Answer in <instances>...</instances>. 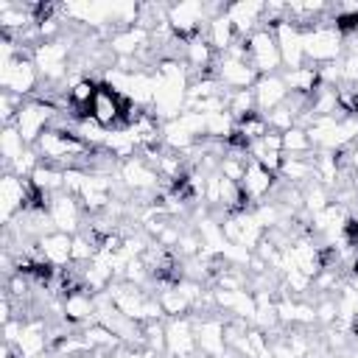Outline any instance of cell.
<instances>
[{"label": "cell", "instance_id": "cell-1", "mask_svg": "<svg viewBox=\"0 0 358 358\" xmlns=\"http://www.w3.org/2000/svg\"><path fill=\"white\" fill-rule=\"evenodd\" d=\"M302 48H305V64L322 67L344 56V34L338 31L336 20L330 22L322 17L313 28L302 31Z\"/></svg>", "mask_w": 358, "mask_h": 358}, {"label": "cell", "instance_id": "cell-2", "mask_svg": "<svg viewBox=\"0 0 358 358\" xmlns=\"http://www.w3.org/2000/svg\"><path fill=\"white\" fill-rule=\"evenodd\" d=\"M67 59H70V42H67L64 36L39 42V45L31 50V62L36 64L39 78L48 81V84L67 81V73H70Z\"/></svg>", "mask_w": 358, "mask_h": 358}, {"label": "cell", "instance_id": "cell-3", "mask_svg": "<svg viewBox=\"0 0 358 358\" xmlns=\"http://www.w3.org/2000/svg\"><path fill=\"white\" fill-rule=\"evenodd\" d=\"M39 70L36 64L31 62L28 53H20L17 59H8V62H0V90L6 92H14L20 98H31L39 87Z\"/></svg>", "mask_w": 358, "mask_h": 358}, {"label": "cell", "instance_id": "cell-4", "mask_svg": "<svg viewBox=\"0 0 358 358\" xmlns=\"http://www.w3.org/2000/svg\"><path fill=\"white\" fill-rule=\"evenodd\" d=\"M56 106L50 101H42V98H28L14 120L17 131L22 134L25 145H36V140L53 126V117H56Z\"/></svg>", "mask_w": 358, "mask_h": 358}, {"label": "cell", "instance_id": "cell-5", "mask_svg": "<svg viewBox=\"0 0 358 358\" xmlns=\"http://www.w3.org/2000/svg\"><path fill=\"white\" fill-rule=\"evenodd\" d=\"M246 50H249V64L255 67L257 76L282 73V56H280V48H277L271 28H257L246 39Z\"/></svg>", "mask_w": 358, "mask_h": 358}, {"label": "cell", "instance_id": "cell-6", "mask_svg": "<svg viewBox=\"0 0 358 358\" xmlns=\"http://www.w3.org/2000/svg\"><path fill=\"white\" fill-rule=\"evenodd\" d=\"M34 201V185L31 179H22V176H14V173H6L3 171V179H0V207H3V224L8 227L20 213H25Z\"/></svg>", "mask_w": 358, "mask_h": 358}, {"label": "cell", "instance_id": "cell-7", "mask_svg": "<svg viewBox=\"0 0 358 358\" xmlns=\"http://www.w3.org/2000/svg\"><path fill=\"white\" fill-rule=\"evenodd\" d=\"M168 25L173 31V36L179 39H190L196 34L204 31L207 25V11L201 0H179L168 6Z\"/></svg>", "mask_w": 358, "mask_h": 358}, {"label": "cell", "instance_id": "cell-8", "mask_svg": "<svg viewBox=\"0 0 358 358\" xmlns=\"http://www.w3.org/2000/svg\"><path fill=\"white\" fill-rule=\"evenodd\" d=\"M48 215H50L56 232L78 235L84 229V207H81L78 196H70L64 190L48 199Z\"/></svg>", "mask_w": 358, "mask_h": 358}, {"label": "cell", "instance_id": "cell-9", "mask_svg": "<svg viewBox=\"0 0 358 358\" xmlns=\"http://www.w3.org/2000/svg\"><path fill=\"white\" fill-rule=\"evenodd\" d=\"M106 48L115 59H143L151 50V31L131 25V28H115L106 36Z\"/></svg>", "mask_w": 358, "mask_h": 358}, {"label": "cell", "instance_id": "cell-10", "mask_svg": "<svg viewBox=\"0 0 358 358\" xmlns=\"http://www.w3.org/2000/svg\"><path fill=\"white\" fill-rule=\"evenodd\" d=\"M115 173H117V179L123 182V187L129 193H157V196L162 193L159 190V173L140 154L126 159V162H120Z\"/></svg>", "mask_w": 358, "mask_h": 358}, {"label": "cell", "instance_id": "cell-11", "mask_svg": "<svg viewBox=\"0 0 358 358\" xmlns=\"http://www.w3.org/2000/svg\"><path fill=\"white\" fill-rule=\"evenodd\" d=\"M165 338H168V355L171 358H196L199 355L196 324L190 316L165 319Z\"/></svg>", "mask_w": 358, "mask_h": 358}, {"label": "cell", "instance_id": "cell-12", "mask_svg": "<svg viewBox=\"0 0 358 358\" xmlns=\"http://www.w3.org/2000/svg\"><path fill=\"white\" fill-rule=\"evenodd\" d=\"M274 39L282 56V70H296L305 64V48H302V28H296L288 17L282 22H277L274 28Z\"/></svg>", "mask_w": 358, "mask_h": 358}, {"label": "cell", "instance_id": "cell-13", "mask_svg": "<svg viewBox=\"0 0 358 358\" xmlns=\"http://www.w3.org/2000/svg\"><path fill=\"white\" fill-rule=\"evenodd\" d=\"M213 76L227 87V90H252L257 81V73L249 62L243 59H232V56H218Z\"/></svg>", "mask_w": 358, "mask_h": 358}, {"label": "cell", "instance_id": "cell-14", "mask_svg": "<svg viewBox=\"0 0 358 358\" xmlns=\"http://www.w3.org/2000/svg\"><path fill=\"white\" fill-rule=\"evenodd\" d=\"M193 324H196L199 352L204 358H224V352H227V322H221L218 316H204Z\"/></svg>", "mask_w": 358, "mask_h": 358}, {"label": "cell", "instance_id": "cell-15", "mask_svg": "<svg viewBox=\"0 0 358 358\" xmlns=\"http://www.w3.org/2000/svg\"><path fill=\"white\" fill-rule=\"evenodd\" d=\"M263 14H266V3H260V0H241V3L227 6V17H229L238 39H249L257 28H263Z\"/></svg>", "mask_w": 358, "mask_h": 358}, {"label": "cell", "instance_id": "cell-16", "mask_svg": "<svg viewBox=\"0 0 358 358\" xmlns=\"http://www.w3.org/2000/svg\"><path fill=\"white\" fill-rule=\"evenodd\" d=\"M123 109H126V101L120 95H115L109 87L98 84V92H95L92 106H90V115L103 129H117V126H123Z\"/></svg>", "mask_w": 358, "mask_h": 358}, {"label": "cell", "instance_id": "cell-17", "mask_svg": "<svg viewBox=\"0 0 358 358\" xmlns=\"http://www.w3.org/2000/svg\"><path fill=\"white\" fill-rule=\"evenodd\" d=\"M42 263H48L53 271H64V266H73V235L50 232L36 241Z\"/></svg>", "mask_w": 358, "mask_h": 358}, {"label": "cell", "instance_id": "cell-18", "mask_svg": "<svg viewBox=\"0 0 358 358\" xmlns=\"http://www.w3.org/2000/svg\"><path fill=\"white\" fill-rule=\"evenodd\" d=\"M277 187V173L266 171L263 165H257L255 159H249L246 165V173H243V182H241V190L246 196L249 204H260L266 196H271Z\"/></svg>", "mask_w": 358, "mask_h": 358}, {"label": "cell", "instance_id": "cell-19", "mask_svg": "<svg viewBox=\"0 0 358 358\" xmlns=\"http://www.w3.org/2000/svg\"><path fill=\"white\" fill-rule=\"evenodd\" d=\"M20 358H42L50 350V336H48V324L42 319H25V327L14 344Z\"/></svg>", "mask_w": 358, "mask_h": 358}, {"label": "cell", "instance_id": "cell-20", "mask_svg": "<svg viewBox=\"0 0 358 358\" xmlns=\"http://www.w3.org/2000/svg\"><path fill=\"white\" fill-rule=\"evenodd\" d=\"M252 90H255V101H257V112L260 115H268L271 109H277V106H282L288 101V87L282 81V73L257 76Z\"/></svg>", "mask_w": 358, "mask_h": 358}, {"label": "cell", "instance_id": "cell-21", "mask_svg": "<svg viewBox=\"0 0 358 358\" xmlns=\"http://www.w3.org/2000/svg\"><path fill=\"white\" fill-rule=\"evenodd\" d=\"M62 305H64V322L67 324H90L95 322V294H90L87 288H73L62 296Z\"/></svg>", "mask_w": 358, "mask_h": 358}, {"label": "cell", "instance_id": "cell-22", "mask_svg": "<svg viewBox=\"0 0 358 358\" xmlns=\"http://www.w3.org/2000/svg\"><path fill=\"white\" fill-rule=\"evenodd\" d=\"M201 34H204V39L210 42V48H213L218 56H224V53L238 42V34H235V28H232L227 11H224L221 17H215V20H210Z\"/></svg>", "mask_w": 358, "mask_h": 358}, {"label": "cell", "instance_id": "cell-23", "mask_svg": "<svg viewBox=\"0 0 358 358\" xmlns=\"http://www.w3.org/2000/svg\"><path fill=\"white\" fill-rule=\"evenodd\" d=\"M313 157H282L277 179H282L285 185L305 187L308 182H313Z\"/></svg>", "mask_w": 358, "mask_h": 358}, {"label": "cell", "instance_id": "cell-24", "mask_svg": "<svg viewBox=\"0 0 358 358\" xmlns=\"http://www.w3.org/2000/svg\"><path fill=\"white\" fill-rule=\"evenodd\" d=\"M81 338L87 341V347H90L92 355H95V352H115V350H123V347H126V344H123L109 327H103L101 322L84 324V327H81Z\"/></svg>", "mask_w": 358, "mask_h": 358}, {"label": "cell", "instance_id": "cell-25", "mask_svg": "<svg viewBox=\"0 0 358 358\" xmlns=\"http://www.w3.org/2000/svg\"><path fill=\"white\" fill-rule=\"evenodd\" d=\"M162 310H165V319H176V316H190L196 308L193 302L176 288V282H159V294H157Z\"/></svg>", "mask_w": 358, "mask_h": 358}, {"label": "cell", "instance_id": "cell-26", "mask_svg": "<svg viewBox=\"0 0 358 358\" xmlns=\"http://www.w3.org/2000/svg\"><path fill=\"white\" fill-rule=\"evenodd\" d=\"M282 81L288 87V92L294 95H313V90L319 87V70L310 64H302L296 70H282Z\"/></svg>", "mask_w": 358, "mask_h": 358}, {"label": "cell", "instance_id": "cell-27", "mask_svg": "<svg viewBox=\"0 0 358 358\" xmlns=\"http://www.w3.org/2000/svg\"><path fill=\"white\" fill-rule=\"evenodd\" d=\"M159 140H162V148H168V151H173V154H187L199 140L179 123V120H168V123H162V134H159Z\"/></svg>", "mask_w": 358, "mask_h": 358}, {"label": "cell", "instance_id": "cell-28", "mask_svg": "<svg viewBox=\"0 0 358 358\" xmlns=\"http://www.w3.org/2000/svg\"><path fill=\"white\" fill-rule=\"evenodd\" d=\"M313 115H347L338 103V87H327V84H319L310 95V106H308Z\"/></svg>", "mask_w": 358, "mask_h": 358}, {"label": "cell", "instance_id": "cell-29", "mask_svg": "<svg viewBox=\"0 0 358 358\" xmlns=\"http://www.w3.org/2000/svg\"><path fill=\"white\" fill-rule=\"evenodd\" d=\"M227 112L235 117V123L249 117V115H260L257 101H255V90H229L227 92Z\"/></svg>", "mask_w": 358, "mask_h": 358}, {"label": "cell", "instance_id": "cell-30", "mask_svg": "<svg viewBox=\"0 0 358 358\" xmlns=\"http://www.w3.org/2000/svg\"><path fill=\"white\" fill-rule=\"evenodd\" d=\"M207 117V137L210 140H218V143H229L238 131V123L235 117L224 109V112H213V115H204Z\"/></svg>", "mask_w": 358, "mask_h": 358}, {"label": "cell", "instance_id": "cell-31", "mask_svg": "<svg viewBox=\"0 0 358 358\" xmlns=\"http://www.w3.org/2000/svg\"><path fill=\"white\" fill-rule=\"evenodd\" d=\"M25 140H22V134L17 131V126H3V131H0V154H3V168H8L17 157H22L25 154Z\"/></svg>", "mask_w": 358, "mask_h": 358}, {"label": "cell", "instance_id": "cell-32", "mask_svg": "<svg viewBox=\"0 0 358 358\" xmlns=\"http://www.w3.org/2000/svg\"><path fill=\"white\" fill-rule=\"evenodd\" d=\"M327 204H333V201H330V187H324V185L316 182V179L302 187V210H305L308 215L322 213Z\"/></svg>", "mask_w": 358, "mask_h": 358}, {"label": "cell", "instance_id": "cell-33", "mask_svg": "<svg viewBox=\"0 0 358 358\" xmlns=\"http://www.w3.org/2000/svg\"><path fill=\"white\" fill-rule=\"evenodd\" d=\"M282 154H285V157H310V154H313V143H310L308 131L299 129V126L288 129V131L282 134Z\"/></svg>", "mask_w": 358, "mask_h": 358}, {"label": "cell", "instance_id": "cell-34", "mask_svg": "<svg viewBox=\"0 0 358 358\" xmlns=\"http://www.w3.org/2000/svg\"><path fill=\"white\" fill-rule=\"evenodd\" d=\"M268 131V123H266V117L263 115H249V117H243V120H238V137L249 145V143H255V140H260L263 134Z\"/></svg>", "mask_w": 358, "mask_h": 358}, {"label": "cell", "instance_id": "cell-35", "mask_svg": "<svg viewBox=\"0 0 358 358\" xmlns=\"http://www.w3.org/2000/svg\"><path fill=\"white\" fill-rule=\"evenodd\" d=\"M263 117H266L268 129H271V131H277V134H285L288 129H294V126H296V112H294L288 103H282V106L271 109V112H268V115H263Z\"/></svg>", "mask_w": 358, "mask_h": 358}, {"label": "cell", "instance_id": "cell-36", "mask_svg": "<svg viewBox=\"0 0 358 358\" xmlns=\"http://www.w3.org/2000/svg\"><path fill=\"white\" fill-rule=\"evenodd\" d=\"M22 103H25V98L0 90V120H3V126H14V120H17L20 109H22Z\"/></svg>", "mask_w": 358, "mask_h": 358}, {"label": "cell", "instance_id": "cell-37", "mask_svg": "<svg viewBox=\"0 0 358 358\" xmlns=\"http://www.w3.org/2000/svg\"><path fill=\"white\" fill-rule=\"evenodd\" d=\"M176 120H179V123H182V126H185V129H187V131H190L196 140H204V137H207V117H204L201 112L185 109V112H182Z\"/></svg>", "mask_w": 358, "mask_h": 358}, {"label": "cell", "instance_id": "cell-38", "mask_svg": "<svg viewBox=\"0 0 358 358\" xmlns=\"http://www.w3.org/2000/svg\"><path fill=\"white\" fill-rule=\"evenodd\" d=\"M338 322V308H336V296H324L316 302V324H336Z\"/></svg>", "mask_w": 358, "mask_h": 358}, {"label": "cell", "instance_id": "cell-39", "mask_svg": "<svg viewBox=\"0 0 358 358\" xmlns=\"http://www.w3.org/2000/svg\"><path fill=\"white\" fill-rule=\"evenodd\" d=\"M296 324H299V327L316 324V305H313V302L296 299Z\"/></svg>", "mask_w": 358, "mask_h": 358}, {"label": "cell", "instance_id": "cell-40", "mask_svg": "<svg viewBox=\"0 0 358 358\" xmlns=\"http://www.w3.org/2000/svg\"><path fill=\"white\" fill-rule=\"evenodd\" d=\"M285 344L291 347V352L296 355V358H308V350H310V341L302 336V333H291L288 338H285Z\"/></svg>", "mask_w": 358, "mask_h": 358}, {"label": "cell", "instance_id": "cell-41", "mask_svg": "<svg viewBox=\"0 0 358 358\" xmlns=\"http://www.w3.org/2000/svg\"><path fill=\"white\" fill-rule=\"evenodd\" d=\"M344 159H347L350 171H352V173H358V145H352V148L344 154Z\"/></svg>", "mask_w": 358, "mask_h": 358}, {"label": "cell", "instance_id": "cell-42", "mask_svg": "<svg viewBox=\"0 0 358 358\" xmlns=\"http://www.w3.org/2000/svg\"><path fill=\"white\" fill-rule=\"evenodd\" d=\"M159 358H171V355H159Z\"/></svg>", "mask_w": 358, "mask_h": 358}, {"label": "cell", "instance_id": "cell-43", "mask_svg": "<svg viewBox=\"0 0 358 358\" xmlns=\"http://www.w3.org/2000/svg\"><path fill=\"white\" fill-rule=\"evenodd\" d=\"M355 117H358V112H355Z\"/></svg>", "mask_w": 358, "mask_h": 358}]
</instances>
